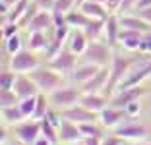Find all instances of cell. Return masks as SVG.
<instances>
[{
    "instance_id": "ee69618b",
    "label": "cell",
    "mask_w": 151,
    "mask_h": 145,
    "mask_svg": "<svg viewBox=\"0 0 151 145\" xmlns=\"http://www.w3.org/2000/svg\"><path fill=\"white\" fill-rule=\"evenodd\" d=\"M81 145H101V139L97 136H89V137L81 139Z\"/></svg>"
},
{
    "instance_id": "74e56055",
    "label": "cell",
    "mask_w": 151,
    "mask_h": 145,
    "mask_svg": "<svg viewBox=\"0 0 151 145\" xmlns=\"http://www.w3.org/2000/svg\"><path fill=\"white\" fill-rule=\"evenodd\" d=\"M74 2H76V0H56L52 10H58V12H62V14H68Z\"/></svg>"
},
{
    "instance_id": "d4e9b609",
    "label": "cell",
    "mask_w": 151,
    "mask_h": 145,
    "mask_svg": "<svg viewBox=\"0 0 151 145\" xmlns=\"http://www.w3.org/2000/svg\"><path fill=\"white\" fill-rule=\"evenodd\" d=\"M89 16H85L81 10H70V12L66 14V23L72 27H78V29H83L85 25L89 23Z\"/></svg>"
},
{
    "instance_id": "9c48e42d",
    "label": "cell",
    "mask_w": 151,
    "mask_h": 145,
    "mask_svg": "<svg viewBox=\"0 0 151 145\" xmlns=\"http://www.w3.org/2000/svg\"><path fill=\"white\" fill-rule=\"evenodd\" d=\"M14 93L22 99H27V97H35L39 95V87L37 83L31 79V75H16V81H14Z\"/></svg>"
},
{
    "instance_id": "83f0119b",
    "label": "cell",
    "mask_w": 151,
    "mask_h": 145,
    "mask_svg": "<svg viewBox=\"0 0 151 145\" xmlns=\"http://www.w3.org/2000/svg\"><path fill=\"white\" fill-rule=\"evenodd\" d=\"M29 48H31V50H41V48L47 50V39H45L43 31L29 33Z\"/></svg>"
},
{
    "instance_id": "f5cc1de1",
    "label": "cell",
    "mask_w": 151,
    "mask_h": 145,
    "mask_svg": "<svg viewBox=\"0 0 151 145\" xmlns=\"http://www.w3.org/2000/svg\"><path fill=\"white\" fill-rule=\"evenodd\" d=\"M136 145H142V143H136ZM147 145H151V143H147Z\"/></svg>"
},
{
    "instance_id": "7dc6e473",
    "label": "cell",
    "mask_w": 151,
    "mask_h": 145,
    "mask_svg": "<svg viewBox=\"0 0 151 145\" xmlns=\"http://www.w3.org/2000/svg\"><path fill=\"white\" fill-rule=\"evenodd\" d=\"M16 2H18V0H2V14L6 16V14H8V10L12 8Z\"/></svg>"
},
{
    "instance_id": "ac0fdd59",
    "label": "cell",
    "mask_w": 151,
    "mask_h": 145,
    "mask_svg": "<svg viewBox=\"0 0 151 145\" xmlns=\"http://www.w3.org/2000/svg\"><path fill=\"white\" fill-rule=\"evenodd\" d=\"M118 23H120V29H134V31H145L151 29V23L145 22L142 16H124V18H118Z\"/></svg>"
},
{
    "instance_id": "f546056e",
    "label": "cell",
    "mask_w": 151,
    "mask_h": 145,
    "mask_svg": "<svg viewBox=\"0 0 151 145\" xmlns=\"http://www.w3.org/2000/svg\"><path fill=\"white\" fill-rule=\"evenodd\" d=\"M35 106H37V95L35 97H27V99H22V101H19V108H22V112H23L25 118H31L33 116Z\"/></svg>"
},
{
    "instance_id": "bcb514c9",
    "label": "cell",
    "mask_w": 151,
    "mask_h": 145,
    "mask_svg": "<svg viewBox=\"0 0 151 145\" xmlns=\"http://www.w3.org/2000/svg\"><path fill=\"white\" fill-rule=\"evenodd\" d=\"M31 145H54V143H52V141L49 139V137H45V136H39V137H37V139L33 141Z\"/></svg>"
},
{
    "instance_id": "5bb4252c",
    "label": "cell",
    "mask_w": 151,
    "mask_h": 145,
    "mask_svg": "<svg viewBox=\"0 0 151 145\" xmlns=\"http://www.w3.org/2000/svg\"><path fill=\"white\" fill-rule=\"evenodd\" d=\"M107 81H109V68L103 66L93 78L89 79L87 83L81 85V91L83 93H99V91H105L107 87Z\"/></svg>"
},
{
    "instance_id": "52a82bcc",
    "label": "cell",
    "mask_w": 151,
    "mask_h": 145,
    "mask_svg": "<svg viewBox=\"0 0 151 145\" xmlns=\"http://www.w3.org/2000/svg\"><path fill=\"white\" fill-rule=\"evenodd\" d=\"M14 134H16V137L22 143L31 145L41 134V122H37V120H23V122L14 126Z\"/></svg>"
},
{
    "instance_id": "cb8c5ba5",
    "label": "cell",
    "mask_w": 151,
    "mask_h": 145,
    "mask_svg": "<svg viewBox=\"0 0 151 145\" xmlns=\"http://www.w3.org/2000/svg\"><path fill=\"white\" fill-rule=\"evenodd\" d=\"M27 6H29V2H27V0H18V2H16V4H14L12 8L8 10V14L4 16V23H6V22L18 23L19 19H22V16L25 14Z\"/></svg>"
},
{
    "instance_id": "603a6c76",
    "label": "cell",
    "mask_w": 151,
    "mask_h": 145,
    "mask_svg": "<svg viewBox=\"0 0 151 145\" xmlns=\"http://www.w3.org/2000/svg\"><path fill=\"white\" fill-rule=\"evenodd\" d=\"M105 25H107V19H95V18H91V19H89V23L83 27V33L87 35L89 41H95V39H99V35L105 31Z\"/></svg>"
},
{
    "instance_id": "f1b7e54d",
    "label": "cell",
    "mask_w": 151,
    "mask_h": 145,
    "mask_svg": "<svg viewBox=\"0 0 151 145\" xmlns=\"http://www.w3.org/2000/svg\"><path fill=\"white\" fill-rule=\"evenodd\" d=\"M19 103V97L14 93V89H2L0 93V106L6 108V106H14Z\"/></svg>"
},
{
    "instance_id": "5b68a950",
    "label": "cell",
    "mask_w": 151,
    "mask_h": 145,
    "mask_svg": "<svg viewBox=\"0 0 151 145\" xmlns=\"http://www.w3.org/2000/svg\"><path fill=\"white\" fill-rule=\"evenodd\" d=\"M37 66H39V58L31 50H19L12 54L10 60V70H14L16 74H31L33 70H37Z\"/></svg>"
},
{
    "instance_id": "b9f144b4",
    "label": "cell",
    "mask_w": 151,
    "mask_h": 145,
    "mask_svg": "<svg viewBox=\"0 0 151 145\" xmlns=\"http://www.w3.org/2000/svg\"><path fill=\"white\" fill-rule=\"evenodd\" d=\"M33 2H35L41 10H49V12H52L54 2H56V0H33Z\"/></svg>"
},
{
    "instance_id": "4dcf8cb0",
    "label": "cell",
    "mask_w": 151,
    "mask_h": 145,
    "mask_svg": "<svg viewBox=\"0 0 151 145\" xmlns=\"http://www.w3.org/2000/svg\"><path fill=\"white\" fill-rule=\"evenodd\" d=\"M39 6H37L35 4V2H29V6H27V10H25V14H23V16H22V19H19V27H27V25H29V22H31V19L33 18H35V16H37V14H39Z\"/></svg>"
},
{
    "instance_id": "7402d4cb",
    "label": "cell",
    "mask_w": 151,
    "mask_h": 145,
    "mask_svg": "<svg viewBox=\"0 0 151 145\" xmlns=\"http://www.w3.org/2000/svg\"><path fill=\"white\" fill-rule=\"evenodd\" d=\"M23 120H27V118L23 116L22 108H19V103L14 105V106L2 108V122L4 124H19V122H23Z\"/></svg>"
},
{
    "instance_id": "7a4b0ae2",
    "label": "cell",
    "mask_w": 151,
    "mask_h": 145,
    "mask_svg": "<svg viewBox=\"0 0 151 145\" xmlns=\"http://www.w3.org/2000/svg\"><path fill=\"white\" fill-rule=\"evenodd\" d=\"M112 60V52H111V45L109 43H99L97 39L89 41L87 48L83 50V54L80 56L81 64H97V66H107Z\"/></svg>"
},
{
    "instance_id": "2e32d148",
    "label": "cell",
    "mask_w": 151,
    "mask_h": 145,
    "mask_svg": "<svg viewBox=\"0 0 151 145\" xmlns=\"http://www.w3.org/2000/svg\"><path fill=\"white\" fill-rule=\"evenodd\" d=\"M99 70H101V66H97V64H81L80 62V64L76 66V70L72 72V79H74L76 83L83 85V83H87Z\"/></svg>"
},
{
    "instance_id": "836d02e7",
    "label": "cell",
    "mask_w": 151,
    "mask_h": 145,
    "mask_svg": "<svg viewBox=\"0 0 151 145\" xmlns=\"http://www.w3.org/2000/svg\"><path fill=\"white\" fill-rule=\"evenodd\" d=\"M19 47H22V39L18 37V33H16V35H12L10 39L4 41V50H8V54L19 52Z\"/></svg>"
},
{
    "instance_id": "ba28073f",
    "label": "cell",
    "mask_w": 151,
    "mask_h": 145,
    "mask_svg": "<svg viewBox=\"0 0 151 145\" xmlns=\"http://www.w3.org/2000/svg\"><path fill=\"white\" fill-rule=\"evenodd\" d=\"M52 70L60 72V74H72L78 66V54H74L70 48L66 50H60L54 58H50V64H49Z\"/></svg>"
},
{
    "instance_id": "e0dca14e",
    "label": "cell",
    "mask_w": 151,
    "mask_h": 145,
    "mask_svg": "<svg viewBox=\"0 0 151 145\" xmlns=\"http://www.w3.org/2000/svg\"><path fill=\"white\" fill-rule=\"evenodd\" d=\"M142 31H134V29H122L118 33V43L124 45V48L128 50H139V45H142Z\"/></svg>"
},
{
    "instance_id": "f35d334b",
    "label": "cell",
    "mask_w": 151,
    "mask_h": 145,
    "mask_svg": "<svg viewBox=\"0 0 151 145\" xmlns=\"http://www.w3.org/2000/svg\"><path fill=\"white\" fill-rule=\"evenodd\" d=\"M52 23H54V29L56 27H62V25H68L66 23V16L58 10H52Z\"/></svg>"
},
{
    "instance_id": "3957f363",
    "label": "cell",
    "mask_w": 151,
    "mask_h": 145,
    "mask_svg": "<svg viewBox=\"0 0 151 145\" xmlns=\"http://www.w3.org/2000/svg\"><path fill=\"white\" fill-rule=\"evenodd\" d=\"M31 79L37 83V87H39V91H45V93H52L54 89L62 87L64 85V78L60 72L52 70V68H37V70H33L31 74Z\"/></svg>"
},
{
    "instance_id": "30bf717a",
    "label": "cell",
    "mask_w": 151,
    "mask_h": 145,
    "mask_svg": "<svg viewBox=\"0 0 151 145\" xmlns=\"http://www.w3.org/2000/svg\"><path fill=\"white\" fill-rule=\"evenodd\" d=\"M118 137L122 139H143L147 136V128L142 126V124H136V122H128V124H120V126L114 128V132Z\"/></svg>"
},
{
    "instance_id": "681fc988",
    "label": "cell",
    "mask_w": 151,
    "mask_h": 145,
    "mask_svg": "<svg viewBox=\"0 0 151 145\" xmlns=\"http://www.w3.org/2000/svg\"><path fill=\"white\" fill-rule=\"evenodd\" d=\"M120 2H122V0H107V8L114 12V10L120 8Z\"/></svg>"
},
{
    "instance_id": "f6af8a7d",
    "label": "cell",
    "mask_w": 151,
    "mask_h": 145,
    "mask_svg": "<svg viewBox=\"0 0 151 145\" xmlns=\"http://www.w3.org/2000/svg\"><path fill=\"white\" fill-rule=\"evenodd\" d=\"M149 6H151V0H136V6L134 8L138 10V12H142V10L149 8Z\"/></svg>"
},
{
    "instance_id": "c3c4849f",
    "label": "cell",
    "mask_w": 151,
    "mask_h": 145,
    "mask_svg": "<svg viewBox=\"0 0 151 145\" xmlns=\"http://www.w3.org/2000/svg\"><path fill=\"white\" fill-rule=\"evenodd\" d=\"M138 16H142L145 22L151 23V6H149V8H145V10H142V12H138Z\"/></svg>"
},
{
    "instance_id": "9a60e30c",
    "label": "cell",
    "mask_w": 151,
    "mask_h": 145,
    "mask_svg": "<svg viewBox=\"0 0 151 145\" xmlns=\"http://www.w3.org/2000/svg\"><path fill=\"white\" fill-rule=\"evenodd\" d=\"M50 27H54L52 12H49V10H41L35 18L29 22L27 31H29V33H35V31H47V29H50Z\"/></svg>"
},
{
    "instance_id": "484cf974",
    "label": "cell",
    "mask_w": 151,
    "mask_h": 145,
    "mask_svg": "<svg viewBox=\"0 0 151 145\" xmlns=\"http://www.w3.org/2000/svg\"><path fill=\"white\" fill-rule=\"evenodd\" d=\"M118 33H120V23H118V18H114V16H111V18L107 19V25H105V35H107V43L114 45L118 43Z\"/></svg>"
},
{
    "instance_id": "8d00e7d4",
    "label": "cell",
    "mask_w": 151,
    "mask_h": 145,
    "mask_svg": "<svg viewBox=\"0 0 151 145\" xmlns=\"http://www.w3.org/2000/svg\"><path fill=\"white\" fill-rule=\"evenodd\" d=\"M18 27H19V23L6 22V23H4V27H2V37H4V41H6V39H10L12 35H16V31H18Z\"/></svg>"
},
{
    "instance_id": "7c38bea8",
    "label": "cell",
    "mask_w": 151,
    "mask_h": 145,
    "mask_svg": "<svg viewBox=\"0 0 151 145\" xmlns=\"http://www.w3.org/2000/svg\"><path fill=\"white\" fill-rule=\"evenodd\" d=\"M143 93H145V91H143L139 85H136V87H128V89H122V91H116V97H112L111 106H116V108H124L128 103L138 101V99L143 95Z\"/></svg>"
},
{
    "instance_id": "ffe728a7",
    "label": "cell",
    "mask_w": 151,
    "mask_h": 145,
    "mask_svg": "<svg viewBox=\"0 0 151 145\" xmlns=\"http://www.w3.org/2000/svg\"><path fill=\"white\" fill-rule=\"evenodd\" d=\"M80 105H83L85 108L93 110V112H101V110L107 106V97L97 95V93H85V95L81 97Z\"/></svg>"
},
{
    "instance_id": "f907efd6",
    "label": "cell",
    "mask_w": 151,
    "mask_h": 145,
    "mask_svg": "<svg viewBox=\"0 0 151 145\" xmlns=\"http://www.w3.org/2000/svg\"><path fill=\"white\" fill-rule=\"evenodd\" d=\"M83 2H87V0H76V4L80 6V4H83Z\"/></svg>"
},
{
    "instance_id": "816d5d0a",
    "label": "cell",
    "mask_w": 151,
    "mask_h": 145,
    "mask_svg": "<svg viewBox=\"0 0 151 145\" xmlns=\"http://www.w3.org/2000/svg\"><path fill=\"white\" fill-rule=\"evenodd\" d=\"M95 2H99V4H107V0H95Z\"/></svg>"
},
{
    "instance_id": "d6a6232c",
    "label": "cell",
    "mask_w": 151,
    "mask_h": 145,
    "mask_svg": "<svg viewBox=\"0 0 151 145\" xmlns=\"http://www.w3.org/2000/svg\"><path fill=\"white\" fill-rule=\"evenodd\" d=\"M39 122H41V134H43L45 137H49V139L52 141V143H56V137H58V134L54 132V126H52V124H50L47 118L39 120Z\"/></svg>"
},
{
    "instance_id": "e575fe53",
    "label": "cell",
    "mask_w": 151,
    "mask_h": 145,
    "mask_svg": "<svg viewBox=\"0 0 151 145\" xmlns=\"http://www.w3.org/2000/svg\"><path fill=\"white\" fill-rule=\"evenodd\" d=\"M16 72L14 70H4L2 72V78H0V87L2 89H12L14 87V81H16Z\"/></svg>"
},
{
    "instance_id": "db71d44e",
    "label": "cell",
    "mask_w": 151,
    "mask_h": 145,
    "mask_svg": "<svg viewBox=\"0 0 151 145\" xmlns=\"http://www.w3.org/2000/svg\"><path fill=\"white\" fill-rule=\"evenodd\" d=\"M80 145H81V143H80Z\"/></svg>"
},
{
    "instance_id": "8fae6325",
    "label": "cell",
    "mask_w": 151,
    "mask_h": 145,
    "mask_svg": "<svg viewBox=\"0 0 151 145\" xmlns=\"http://www.w3.org/2000/svg\"><path fill=\"white\" fill-rule=\"evenodd\" d=\"M58 139L60 141H68V143H76V141H81L83 136L80 132V126L72 120L62 118L60 126H58Z\"/></svg>"
},
{
    "instance_id": "277c9868",
    "label": "cell",
    "mask_w": 151,
    "mask_h": 145,
    "mask_svg": "<svg viewBox=\"0 0 151 145\" xmlns=\"http://www.w3.org/2000/svg\"><path fill=\"white\" fill-rule=\"evenodd\" d=\"M81 91L78 87H58L50 93L49 101L52 103L54 106H60V108H66V106H74L81 101Z\"/></svg>"
},
{
    "instance_id": "44dd1931",
    "label": "cell",
    "mask_w": 151,
    "mask_h": 145,
    "mask_svg": "<svg viewBox=\"0 0 151 145\" xmlns=\"http://www.w3.org/2000/svg\"><path fill=\"white\" fill-rule=\"evenodd\" d=\"M68 48H70L74 54L81 56V54H83V50L87 48V35H85V33H81V31H74V33H70Z\"/></svg>"
},
{
    "instance_id": "4316f807",
    "label": "cell",
    "mask_w": 151,
    "mask_h": 145,
    "mask_svg": "<svg viewBox=\"0 0 151 145\" xmlns=\"http://www.w3.org/2000/svg\"><path fill=\"white\" fill-rule=\"evenodd\" d=\"M47 112H49V108H47V97L43 95V93H39L37 95V106H35V112H33L31 120H43L45 116H47Z\"/></svg>"
},
{
    "instance_id": "4fadbf2b",
    "label": "cell",
    "mask_w": 151,
    "mask_h": 145,
    "mask_svg": "<svg viewBox=\"0 0 151 145\" xmlns=\"http://www.w3.org/2000/svg\"><path fill=\"white\" fill-rule=\"evenodd\" d=\"M126 110L124 108H116V106H105V108L99 112V122L105 128H116L120 124V120L124 118Z\"/></svg>"
},
{
    "instance_id": "d6986e66",
    "label": "cell",
    "mask_w": 151,
    "mask_h": 145,
    "mask_svg": "<svg viewBox=\"0 0 151 145\" xmlns=\"http://www.w3.org/2000/svg\"><path fill=\"white\" fill-rule=\"evenodd\" d=\"M80 10L85 14V16L95 18V19H109L111 18V16L107 14V10H105V6L99 4V2H95V0H87V2L80 4Z\"/></svg>"
},
{
    "instance_id": "1f68e13d",
    "label": "cell",
    "mask_w": 151,
    "mask_h": 145,
    "mask_svg": "<svg viewBox=\"0 0 151 145\" xmlns=\"http://www.w3.org/2000/svg\"><path fill=\"white\" fill-rule=\"evenodd\" d=\"M78 126H80V132H81L83 137H89V136L101 137V128H99L95 122H83V124H78Z\"/></svg>"
},
{
    "instance_id": "d590c367",
    "label": "cell",
    "mask_w": 151,
    "mask_h": 145,
    "mask_svg": "<svg viewBox=\"0 0 151 145\" xmlns=\"http://www.w3.org/2000/svg\"><path fill=\"white\" fill-rule=\"evenodd\" d=\"M139 52L151 54V29L143 33V37H142V45H139Z\"/></svg>"
},
{
    "instance_id": "ab89813d",
    "label": "cell",
    "mask_w": 151,
    "mask_h": 145,
    "mask_svg": "<svg viewBox=\"0 0 151 145\" xmlns=\"http://www.w3.org/2000/svg\"><path fill=\"white\" fill-rule=\"evenodd\" d=\"M124 110H126V114H128V116H136V114H139V103H138V101L128 103V105L124 106Z\"/></svg>"
},
{
    "instance_id": "6da1fadb",
    "label": "cell",
    "mask_w": 151,
    "mask_h": 145,
    "mask_svg": "<svg viewBox=\"0 0 151 145\" xmlns=\"http://www.w3.org/2000/svg\"><path fill=\"white\" fill-rule=\"evenodd\" d=\"M132 64H134V60H130V58H124L120 54H112V60L109 64V81H107V87H105V97L116 91L118 83L130 72Z\"/></svg>"
},
{
    "instance_id": "8992f818",
    "label": "cell",
    "mask_w": 151,
    "mask_h": 145,
    "mask_svg": "<svg viewBox=\"0 0 151 145\" xmlns=\"http://www.w3.org/2000/svg\"><path fill=\"white\" fill-rule=\"evenodd\" d=\"M60 116L66 120H72L76 124H83V122H97L99 120V112L85 108L83 105H74V106H66V108L60 110Z\"/></svg>"
},
{
    "instance_id": "7bdbcfd3",
    "label": "cell",
    "mask_w": 151,
    "mask_h": 145,
    "mask_svg": "<svg viewBox=\"0 0 151 145\" xmlns=\"http://www.w3.org/2000/svg\"><path fill=\"white\" fill-rule=\"evenodd\" d=\"M134 6H136V0H122V2H120L118 12L122 14V16H124V14H126V12H130V10H132Z\"/></svg>"
},
{
    "instance_id": "60d3db41",
    "label": "cell",
    "mask_w": 151,
    "mask_h": 145,
    "mask_svg": "<svg viewBox=\"0 0 151 145\" xmlns=\"http://www.w3.org/2000/svg\"><path fill=\"white\" fill-rule=\"evenodd\" d=\"M101 145H122V137H118L116 134H112V136L105 137V139L101 141Z\"/></svg>"
}]
</instances>
